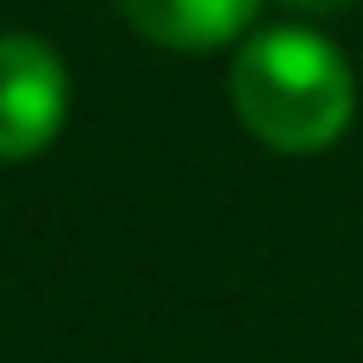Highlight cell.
<instances>
[{"instance_id":"277c9868","label":"cell","mask_w":363,"mask_h":363,"mask_svg":"<svg viewBox=\"0 0 363 363\" xmlns=\"http://www.w3.org/2000/svg\"><path fill=\"white\" fill-rule=\"evenodd\" d=\"M295 17H340V11H352L357 0H284Z\"/></svg>"},{"instance_id":"3957f363","label":"cell","mask_w":363,"mask_h":363,"mask_svg":"<svg viewBox=\"0 0 363 363\" xmlns=\"http://www.w3.org/2000/svg\"><path fill=\"white\" fill-rule=\"evenodd\" d=\"M125 11V23L170 51H210L227 45L250 28V17L261 11V0H113Z\"/></svg>"},{"instance_id":"7a4b0ae2","label":"cell","mask_w":363,"mask_h":363,"mask_svg":"<svg viewBox=\"0 0 363 363\" xmlns=\"http://www.w3.org/2000/svg\"><path fill=\"white\" fill-rule=\"evenodd\" d=\"M68 119V68L40 34H0V159H34Z\"/></svg>"},{"instance_id":"6da1fadb","label":"cell","mask_w":363,"mask_h":363,"mask_svg":"<svg viewBox=\"0 0 363 363\" xmlns=\"http://www.w3.org/2000/svg\"><path fill=\"white\" fill-rule=\"evenodd\" d=\"M233 113L255 142L272 153H323L346 136L352 108H357V79L352 62L340 57L335 40L318 28L284 23L238 45L233 74Z\"/></svg>"}]
</instances>
